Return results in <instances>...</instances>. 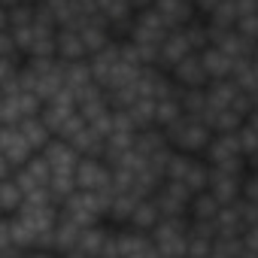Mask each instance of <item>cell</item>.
I'll return each mask as SVG.
<instances>
[{
    "mask_svg": "<svg viewBox=\"0 0 258 258\" xmlns=\"http://www.w3.org/2000/svg\"><path fill=\"white\" fill-rule=\"evenodd\" d=\"M164 182H176L182 185L191 198L210 188V164L201 155H188V152H173L170 164H167V176Z\"/></svg>",
    "mask_w": 258,
    "mask_h": 258,
    "instance_id": "obj_1",
    "label": "cell"
},
{
    "mask_svg": "<svg viewBox=\"0 0 258 258\" xmlns=\"http://www.w3.org/2000/svg\"><path fill=\"white\" fill-rule=\"evenodd\" d=\"M167 140H170V146L176 149V152H188V155H201L204 158V152H207V146L213 143V131H210V124L204 121V118H198V115H182L179 121H173L170 127H167Z\"/></svg>",
    "mask_w": 258,
    "mask_h": 258,
    "instance_id": "obj_2",
    "label": "cell"
},
{
    "mask_svg": "<svg viewBox=\"0 0 258 258\" xmlns=\"http://www.w3.org/2000/svg\"><path fill=\"white\" fill-rule=\"evenodd\" d=\"M188 234L191 219H161L158 228L149 234L158 258H188Z\"/></svg>",
    "mask_w": 258,
    "mask_h": 258,
    "instance_id": "obj_3",
    "label": "cell"
},
{
    "mask_svg": "<svg viewBox=\"0 0 258 258\" xmlns=\"http://www.w3.org/2000/svg\"><path fill=\"white\" fill-rule=\"evenodd\" d=\"M204 161L210 167H222V170H249L246 167V155L240 146V134H216L213 143L204 152Z\"/></svg>",
    "mask_w": 258,
    "mask_h": 258,
    "instance_id": "obj_4",
    "label": "cell"
},
{
    "mask_svg": "<svg viewBox=\"0 0 258 258\" xmlns=\"http://www.w3.org/2000/svg\"><path fill=\"white\" fill-rule=\"evenodd\" d=\"M43 100L28 91V88H19V91H10L4 94V103H0V115H4V124H19L25 118H37L43 115Z\"/></svg>",
    "mask_w": 258,
    "mask_h": 258,
    "instance_id": "obj_5",
    "label": "cell"
},
{
    "mask_svg": "<svg viewBox=\"0 0 258 258\" xmlns=\"http://www.w3.org/2000/svg\"><path fill=\"white\" fill-rule=\"evenodd\" d=\"M76 185H79V191L100 195V191H109L115 185V173L103 158H82L79 170H76Z\"/></svg>",
    "mask_w": 258,
    "mask_h": 258,
    "instance_id": "obj_6",
    "label": "cell"
},
{
    "mask_svg": "<svg viewBox=\"0 0 258 258\" xmlns=\"http://www.w3.org/2000/svg\"><path fill=\"white\" fill-rule=\"evenodd\" d=\"M249 170H222V167H210V195L222 204L231 207L243 198V182H246Z\"/></svg>",
    "mask_w": 258,
    "mask_h": 258,
    "instance_id": "obj_7",
    "label": "cell"
},
{
    "mask_svg": "<svg viewBox=\"0 0 258 258\" xmlns=\"http://www.w3.org/2000/svg\"><path fill=\"white\" fill-rule=\"evenodd\" d=\"M188 55H198V52H195V46H191L185 28H176V31L167 34V40H164V46H161V52H158V64H155V67H161L164 73H170V70H173L176 64H182Z\"/></svg>",
    "mask_w": 258,
    "mask_h": 258,
    "instance_id": "obj_8",
    "label": "cell"
},
{
    "mask_svg": "<svg viewBox=\"0 0 258 258\" xmlns=\"http://www.w3.org/2000/svg\"><path fill=\"white\" fill-rule=\"evenodd\" d=\"M170 79L176 82V88H207L210 85V76H207V67L201 61V52L198 55H188L182 64H176L170 70Z\"/></svg>",
    "mask_w": 258,
    "mask_h": 258,
    "instance_id": "obj_9",
    "label": "cell"
},
{
    "mask_svg": "<svg viewBox=\"0 0 258 258\" xmlns=\"http://www.w3.org/2000/svg\"><path fill=\"white\" fill-rule=\"evenodd\" d=\"M155 13L167 22L170 31L176 28H185L198 19L195 13V0H155Z\"/></svg>",
    "mask_w": 258,
    "mask_h": 258,
    "instance_id": "obj_10",
    "label": "cell"
},
{
    "mask_svg": "<svg viewBox=\"0 0 258 258\" xmlns=\"http://www.w3.org/2000/svg\"><path fill=\"white\" fill-rule=\"evenodd\" d=\"M201 61H204V67H207L210 82L231 79V76H234V67H237V61H234L228 52H222L219 46H207V49L201 52Z\"/></svg>",
    "mask_w": 258,
    "mask_h": 258,
    "instance_id": "obj_11",
    "label": "cell"
},
{
    "mask_svg": "<svg viewBox=\"0 0 258 258\" xmlns=\"http://www.w3.org/2000/svg\"><path fill=\"white\" fill-rule=\"evenodd\" d=\"M58 61L73 64V61H88L85 40L76 28H61L58 31Z\"/></svg>",
    "mask_w": 258,
    "mask_h": 258,
    "instance_id": "obj_12",
    "label": "cell"
},
{
    "mask_svg": "<svg viewBox=\"0 0 258 258\" xmlns=\"http://www.w3.org/2000/svg\"><path fill=\"white\" fill-rule=\"evenodd\" d=\"M225 207L210 195V191H201V195H195L191 198V207H188V219L191 222H204V225H216V219H219V213H222Z\"/></svg>",
    "mask_w": 258,
    "mask_h": 258,
    "instance_id": "obj_13",
    "label": "cell"
},
{
    "mask_svg": "<svg viewBox=\"0 0 258 258\" xmlns=\"http://www.w3.org/2000/svg\"><path fill=\"white\" fill-rule=\"evenodd\" d=\"M22 204H25V191H22L19 179L16 176H4V216L19 213Z\"/></svg>",
    "mask_w": 258,
    "mask_h": 258,
    "instance_id": "obj_14",
    "label": "cell"
},
{
    "mask_svg": "<svg viewBox=\"0 0 258 258\" xmlns=\"http://www.w3.org/2000/svg\"><path fill=\"white\" fill-rule=\"evenodd\" d=\"M237 31H240L252 46H258V13H255V16H246V19L237 25Z\"/></svg>",
    "mask_w": 258,
    "mask_h": 258,
    "instance_id": "obj_15",
    "label": "cell"
},
{
    "mask_svg": "<svg viewBox=\"0 0 258 258\" xmlns=\"http://www.w3.org/2000/svg\"><path fill=\"white\" fill-rule=\"evenodd\" d=\"M243 198L258 204V170H249V173H246V182H243Z\"/></svg>",
    "mask_w": 258,
    "mask_h": 258,
    "instance_id": "obj_16",
    "label": "cell"
},
{
    "mask_svg": "<svg viewBox=\"0 0 258 258\" xmlns=\"http://www.w3.org/2000/svg\"><path fill=\"white\" fill-rule=\"evenodd\" d=\"M219 7H222V0H195V13H198V19H210Z\"/></svg>",
    "mask_w": 258,
    "mask_h": 258,
    "instance_id": "obj_17",
    "label": "cell"
},
{
    "mask_svg": "<svg viewBox=\"0 0 258 258\" xmlns=\"http://www.w3.org/2000/svg\"><path fill=\"white\" fill-rule=\"evenodd\" d=\"M246 124H249V127H252V131H255V134H258V106H255V109H252V115H249V118H246Z\"/></svg>",
    "mask_w": 258,
    "mask_h": 258,
    "instance_id": "obj_18",
    "label": "cell"
},
{
    "mask_svg": "<svg viewBox=\"0 0 258 258\" xmlns=\"http://www.w3.org/2000/svg\"><path fill=\"white\" fill-rule=\"evenodd\" d=\"M255 61H258V46H255Z\"/></svg>",
    "mask_w": 258,
    "mask_h": 258,
    "instance_id": "obj_19",
    "label": "cell"
}]
</instances>
